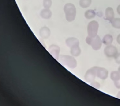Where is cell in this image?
I'll use <instances>...</instances> for the list:
<instances>
[{
    "instance_id": "cell-2",
    "label": "cell",
    "mask_w": 120,
    "mask_h": 106,
    "mask_svg": "<svg viewBox=\"0 0 120 106\" xmlns=\"http://www.w3.org/2000/svg\"><path fill=\"white\" fill-rule=\"evenodd\" d=\"M60 62L64 66H66L70 69H75L77 66V61L72 56L69 55H61Z\"/></svg>"
},
{
    "instance_id": "cell-1",
    "label": "cell",
    "mask_w": 120,
    "mask_h": 106,
    "mask_svg": "<svg viewBox=\"0 0 120 106\" xmlns=\"http://www.w3.org/2000/svg\"><path fill=\"white\" fill-rule=\"evenodd\" d=\"M64 12L67 21L72 22L75 20L77 14V9L74 5L70 3L65 4L64 7Z\"/></svg>"
},
{
    "instance_id": "cell-8",
    "label": "cell",
    "mask_w": 120,
    "mask_h": 106,
    "mask_svg": "<svg viewBox=\"0 0 120 106\" xmlns=\"http://www.w3.org/2000/svg\"><path fill=\"white\" fill-rule=\"evenodd\" d=\"M108 76V71L107 69L103 67H99L97 70V76L100 78L101 79L105 80L107 79Z\"/></svg>"
},
{
    "instance_id": "cell-20",
    "label": "cell",
    "mask_w": 120,
    "mask_h": 106,
    "mask_svg": "<svg viewBox=\"0 0 120 106\" xmlns=\"http://www.w3.org/2000/svg\"><path fill=\"white\" fill-rule=\"evenodd\" d=\"M91 86L97 89H99L100 87V85L99 82H97V81H95L94 80L91 82Z\"/></svg>"
},
{
    "instance_id": "cell-22",
    "label": "cell",
    "mask_w": 120,
    "mask_h": 106,
    "mask_svg": "<svg viewBox=\"0 0 120 106\" xmlns=\"http://www.w3.org/2000/svg\"><path fill=\"white\" fill-rule=\"evenodd\" d=\"M114 84L117 89H120V78L117 81H114Z\"/></svg>"
},
{
    "instance_id": "cell-16",
    "label": "cell",
    "mask_w": 120,
    "mask_h": 106,
    "mask_svg": "<svg viewBox=\"0 0 120 106\" xmlns=\"http://www.w3.org/2000/svg\"><path fill=\"white\" fill-rule=\"evenodd\" d=\"M92 3V0H80V5L81 7L83 8L88 7L90 6Z\"/></svg>"
},
{
    "instance_id": "cell-26",
    "label": "cell",
    "mask_w": 120,
    "mask_h": 106,
    "mask_svg": "<svg viewBox=\"0 0 120 106\" xmlns=\"http://www.w3.org/2000/svg\"><path fill=\"white\" fill-rule=\"evenodd\" d=\"M118 71L120 73V67L118 68Z\"/></svg>"
},
{
    "instance_id": "cell-5",
    "label": "cell",
    "mask_w": 120,
    "mask_h": 106,
    "mask_svg": "<svg viewBox=\"0 0 120 106\" xmlns=\"http://www.w3.org/2000/svg\"><path fill=\"white\" fill-rule=\"evenodd\" d=\"M98 67H93L86 72L84 78L87 82H91L94 80L97 76Z\"/></svg>"
},
{
    "instance_id": "cell-4",
    "label": "cell",
    "mask_w": 120,
    "mask_h": 106,
    "mask_svg": "<svg viewBox=\"0 0 120 106\" xmlns=\"http://www.w3.org/2000/svg\"><path fill=\"white\" fill-rule=\"evenodd\" d=\"M99 27V24L97 21H92L90 22L87 26L88 36L90 37H94L97 36Z\"/></svg>"
},
{
    "instance_id": "cell-17",
    "label": "cell",
    "mask_w": 120,
    "mask_h": 106,
    "mask_svg": "<svg viewBox=\"0 0 120 106\" xmlns=\"http://www.w3.org/2000/svg\"><path fill=\"white\" fill-rule=\"evenodd\" d=\"M111 79L113 81H117L120 78V73L119 71H113L110 74Z\"/></svg>"
},
{
    "instance_id": "cell-23",
    "label": "cell",
    "mask_w": 120,
    "mask_h": 106,
    "mask_svg": "<svg viewBox=\"0 0 120 106\" xmlns=\"http://www.w3.org/2000/svg\"><path fill=\"white\" fill-rule=\"evenodd\" d=\"M116 41L118 43V44H120V34L118 35L116 38Z\"/></svg>"
},
{
    "instance_id": "cell-3",
    "label": "cell",
    "mask_w": 120,
    "mask_h": 106,
    "mask_svg": "<svg viewBox=\"0 0 120 106\" xmlns=\"http://www.w3.org/2000/svg\"><path fill=\"white\" fill-rule=\"evenodd\" d=\"M86 42L88 45H91L93 50L95 51L99 50L101 48L103 43L102 40L98 35L94 37H90L88 36L86 39Z\"/></svg>"
},
{
    "instance_id": "cell-19",
    "label": "cell",
    "mask_w": 120,
    "mask_h": 106,
    "mask_svg": "<svg viewBox=\"0 0 120 106\" xmlns=\"http://www.w3.org/2000/svg\"><path fill=\"white\" fill-rule=\"evenodd\" d=\"M52 4V2L51 0H43V6L45 8L49 9Z\"/></svg>"
},
{
    "instance_id": "cell-25",
    "label": "cell",
    "mask_w": 120,
    "mask_h": 106,
    "mask_svg": "<svg viewBox=\"0 0 120 106\" xmlns=\"http://www.w3.org/2000/svg\"><path fill=\"white\" fill-rule=\"evenodd\" d=\"M116 97L120 99V91L118 92V93L117 94V95H116Z\"/></svg>"
},
{
    "instance_id": "cell-12",
    "label": "cell",
    "mask_w": 120,
    "mask_h": 106,
    "mask_svg": "<svg viewBox=\"0 0 120 106\" xmlns=\"http://www.w3.org/2000/svg\"><path fill=\"white\" fill-rule=\"evenodd\" d=\"M40 15L42 18L45 19H50L51 17L52 12L49 9H43L41 12Z\"/></svg>"
},
{
    "instance_id": "cell-6",
    "label": "cell",
    "mask_w": 120,
    "mask_h": 106,
    "mask_svg": "<svg viewBox=\"0 0 120 106\" xmlns=\"http://www.w3.org/2000/svg\"><path fill=\"white\" fill-rule=\"evenodd\" d=\"M105 55L109 58L115 57L118 54V50L115 46L113 45H107L104 48Z\"/></svg>"
},
{
    "instance_id": "cell-24",
    "label": "cell",
    "mask_w": 120,
    "mask_h": 106,
    "mask_svg": "<svg viewBox=\"0 0 120 106\" xmlns=\"http://www.w3.org/2000/svg\"><path fill=\"white\" fill-rule=\"evenodd\" d=\"M116 10H117V12L118 13V14L120 15V5H119L118 6V7H117Z\"/></svg>"
},
{
    "instance_id": "cell-10",
    "label": "cell",
    "mask_w": 120,
    "mask_h": 106,
    "mask_svg": "<svg viewBox=\"0 0 120 106\" xmlns=\"http://www.w3.org/2000/svg\"><path fill=\"white\" fill-rule=\"evenodd\" d=\"M66 44L70 48H71L73 47L76 45H79L80 42L78 39L74 37L68 38L66 40Z\"/></svg>"
},
{
    "instance_id": "cell-21",
    "label": "cell",
    "mask_w": 120,
    "mask_h": 106,
    "mask_svg": "<svg viewBox=\"0 0 120 106\" xmlns=\"http://www.w3.org/2000/svg\"><path fill=\"white\" fill-rule=\"evenodd\" d=\"M115 61L118 64H120V53L117 54L116 56L114 57Z\"/></svg>"
},
{
    "instance_id": "cell-13",
    "label": "cell",
    "mask_w": 120,
    "mask_h": 106,
    "mask_svg": "<svg viewBox=\"0 0 120 106\" xmlns=\"http://www.w3.org/2000/svg\"><path fill=\"white\" fill-rule=\"evenodd\" d=\"M113 37L111 35L107 34L104 36L102 39V42L103 44H104L106 45H111L112 43L113 42Z\"/></svg>"
},
{
    "instance_id": "cell-14",
    "label": "cell",
    "mask_w": 120,
    "mask_h": 106,
    "mask_svg": "<svg viewBox=\"0 0 120 106\" xmlns=\"http://www.w3.org/2000/svg\"><path fill=\"white\" fill-rule=\"evenodd\" d=\"M70 53L75 57H78L80 55L81 53V50L79 45H76L70 48Z\"/></svg>"
},
{
    "instance_id": "cell-18",
    "label": "cell",
    "mask_w": 120,
    "mask_h": 106,
    "mask_svg": "<svg viewBox=\"0 0 120 106\" xmlns=\"http://www.w3.org/2000/svg\"><path fill=\"white\" fill-rule=\"evenodd\" d=\"M110 22L114 28L120 29V18H114Z\"/></svg>"
},
{
    "instance_id": "cell-11",
    "label": "cell",
    "mask_w": 120,
    "mask_h": 106,
    "mask_svg": "<svg viewBox=\"0 0 120 106\" xmlns=\"http://www.w3.org/2000/svg\"><path fill=\"white\" fill-rule=\"evenodd\" d=\"M106 19L111 21L114 18V12L112 7H108L105 10Z\"/></svg>"
},
{
    "instance_id": "cell-15",
    "label": "cell",
    "mask_w": 120,
    "mask_h": 106,
    "mask_svg": "<svg viewBox=\"0 0 120 106\" xmlns=\"http://www.w3.org/2000/svg\"><path fill=\"white\" fill-rule=\"evenodd\" d=\"M96 15L95 11L92 9H89L86 11L85 12V17L88 19H91L94 18Z\"/></svg>"
},
{
    "instance_id": "cell-7",
    "label": "cell",
    "mask_w": 120,
    "mask_h": 106,
    "mask_svg": "<svg viewBox=\"0 0 120 106\" xmlns=\"http://www.w3.org/2000/svg\"><path fill=\"white\" fill-rule=\"evenodd\" d=\"M48 51L56 60L59 59L60 51V48L59 46L55 44H52L49 47Z\"/></svg>"
},
{
    "instance_id": "cell-9",
    "label": "cell",
    "mask_w": 120,
    "mask_h": 106,
    "mask_svg": "<svg viewBox=\"0 0 120 106\" xmlns=\"http://www.w3.org/2000/svg\"><path fill=\"white\" fill-rule=\"evenodd\" d=\"M51 32L49 28L47 27L44 26L40 29L39 31V34L40 37L44 39H47L49 37Z\"/></svg>"
}]
</instances>
